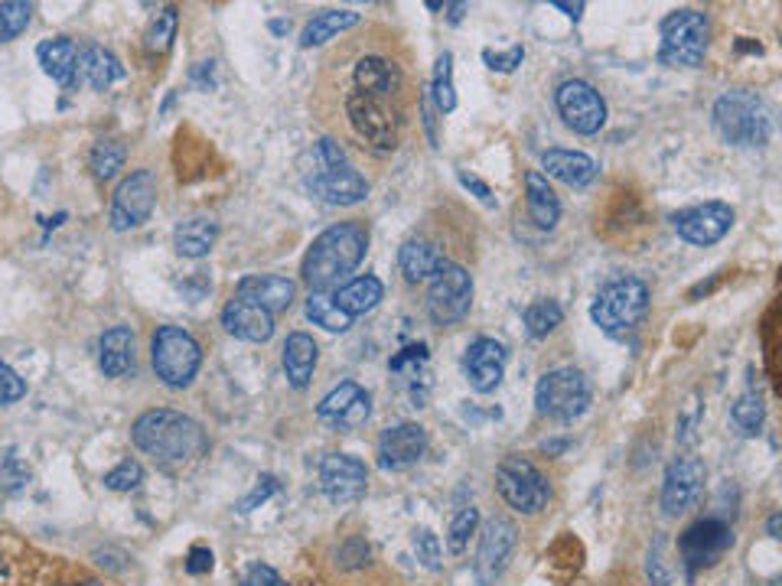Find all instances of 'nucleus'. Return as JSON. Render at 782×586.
I'll return each instance as SVG.
<instances>
[{"label": "nucleus", "instance_id": "bf43d9fd", "mask_svg": "<svg viewBox=\"0 0 782 586\" xmlns=\"http://www.w3.org/2000/svg\"><path fill=\"white\" fill-rule=\"evenodd\" d=\"M79 586H98V584H79Z\"/></svg>", "mask_w": 782, "mask_h": 586}, {"label": "nucleus", "instance_id": "2f4dec72", "mask_svg": "<svg viewBox=\"0 0 782 586\" xmlns=\"http://www.w3.org/2000/svg\"><path fill=\"white\" fill-rule=\"evenodd\" d=\"M216 238H219V226L212 219H189V222H180L174 231V248H177V255L196 261L216 248Z\"/></svg>", "mask_w": 782, "mask_h": 586}, {"label": "nucleus", "instance_id": "a211bd4d", "mask_svg": "<svg viewBox=\"0 0 782 586\" xmlns=\"http://www.w3.org/2000/svg\"><path fill=\"white\" fill-rule=\"evenodd\" d=\"M506 361V346L496 342V339H489V336H483V339L469 342V349H466V356H463V375H466V381H469L473 391L489 395V391H496V388L503 385Z\"/></svg>", "mask_w": 782, "mask_h": 586}, {"label": "nucleus", "instance_id": "c756f323", "mask_svg": "<svg viewBox=\"0 0 782 586\" xmlns=\"http://www.w3.org/2000/svg\"><path fill=\"white\" fill-rule=\"evenodd\" d=\"M382 294H385L382 280L372 277V274H363V277H353L349 284L336 287V290H333V300H336V307H339L343 314H349L356 319V316L375 310L378 300H382Z\"/></svg>", "mask_w": 782, "mask_h": 586}, {"label": "nucleus", "instance_id": "cd10ccee", "mask_svg": "<svg viewBox=\"0 0 782 586\" xmlns=\"http://www.w3.org/2000/svg\"><path fill=\"white\" fill-rule=\"evenodd\" d=\"M525 202H528V219L532 226L542 228V231H552L561 219V202L554 196V189L548 186V177L538 173V170H528L525 173Z\"/></svg>", "mask_w": 782, "mask_h": 586}, {"label": "nucleus", "instance_id": "c03bdc74", "mask_svg": "<svg viewBox=\"0 0 782 586\" xmlns=\"http://www.w3.org/2000/svg\"><path fill=\"white\" fill-rule=\"evenodd\" d=\"M140 483H143V466L135 463V459H125L121 466H115V469L105 476V486H108L111 493H131V489H138Z\"/></svg>", "mask_w": 782, "mask_h": 586}, {"label": "nucleus", "instance_id": "423d86ee", "mask_svg": "<svg viewBox=\"0 0 782 586\" xmlns=\"http://www.w3.org/2000/svg\"><path fill=\"white\" fill-rule=\"evenodd\" d=\"M150 359L167 388H186L202 365V349L184 326H160L150 342Z\"/></svg>", "mask_w": 782, "mask_h": 586}, {"label": "nucleus", "instance_id": "f3484780", "mask_svg": "<svg viewBox=\"0 0 782 586\" xmlns=\"http://www.w3.org/2000/svg\"><path fill=\"white\" fill-rule=\"evenodd\" d=\"M734 209L727 202H701V206H691L685 212H679L672 222L689 245L707 248V245H717L734 228Z\"/></svg>", "mask_w": 782, "mask_h": 586}, {"label": "nucleus", "instance_id": "de8ad7c7", "mask_svg": "<svg viewBox=\"0 0 782 586\" xmlns=\"http://www.w3.org/2000/svg\"><path fill=\"white\" fill-rule=\"evenodd\" d=\"M23 395H27V381L7 361H0V405H13Z\"/></svg>", "mask_w": 782, "mask_h": 586}, {"label": "nucleus", "instance_id": "a18cd8bd", "mask_svg": "<svg viewBox=\"0 0 782 586\" xmlns=\"http://www.w3.org/2000/svg\"><path fill=\"white\" fill-rule=\"evenodd\" d=\"M525 59V49L522 46H508V49H483V62L493 69V72H515Z\"/></svg>", "mask_w": 782, "mask_h": 586}, {"label": "nucleus", "instance_id": "6e6552de", "mask_svg": "<svg viewBox=\"0 0 782 586\" xmlns=\"http://www.w3.org/2000/svg\"><path fill=\"white\" fill-rule=\"evenodd\" d=\"M496 489L506 498L508 508H515L518 515H538L552 498L548 479L525 456H506L496 466Z\"/></svg>", "mask_w": 782, "mask_h": 586}, {"label": "nucleus", "instance_id": "f257e3e1", "mask_svg": "<svg viewBox=\"0 0 782 586\" xmlns=\"http://www.w3.org/2000/svg\"><path fill=\"white\" fill-rule=\"evenodd\" d=\"M368 248V228L363 222H339L329 226L314 238V245L307 248L304 258V284L310 287V294H333L346 274H353Z\"/></svg>", "mask_w": 782, "mask_h": 586}, {"label": "nucleus", "instance_id": "1a4fd4ad", "mask_svg": "<svg viewBox=\"0 0 782 586\" xmlns=\"http://www.w3.org/2000/svg\"><path fill=\"white\" fill-rule=\"evenodd\" d=\"M473 304V277L461 265L444 261L427 287V316L434 326H454L469 314Z\"/></svg>", "mask_w": 782, "mask_h": 586}, {"label": "nucleus", "instance_id": "6ab92c4d", "mask_svg": "<svg viewBox=\"0 0 782 586\" xmlns=\"http://www.w3.org/2000/svg\"><path fill=\"white\" fill-rule=\"evenodd\" d=\"M424 453H427V430L412 420L395 424V427L382 430V437H378V466L388 473H402V469L415 466Z\"/></svg>", "mask_w": 782, "mask_h": 586}, {"label": "nucleus", "instance_id": "e433bc0d", "mask_svg": "<svg viewBox=\"0 0 782 586\" xmlns=\"http://www.w3.org/2000/svg\"><path fill=\"white\" fill-rule=\"evenodd\" d=\"M307 319L323 326L326 332H346L353 326V316L343 314L333 300V294H310L307 297Z\"/></svg>", "mask_w": 782, "mask_h": 586}, {"label": "nucleus", "instance_id": "c9c22d12", "mask_svg": "<svg viewBox=\"0 0 782 586\" xmlns=\"http://www.w3.org/2000/svg\"><path fill=\"white\" fill-rule=\"evenodd\" d=\"M561 319H564V310H561V304L552 300V297L532 300V304L525 307V314H522V322H525V329H528L532 339H545L548 332H554V329L561 326Z\"/></svg>", "mask_w": 782, "mask_h": 586}, {"label": "nucleus", "instance_id": "ddd939ff", "mask_svg": "<svg viewBox=\"0 0 782 586\" xmlns=\"http://www.w3.org/2000/svg\"><path fill=\"white\" fill-rule=\"evenodd\" d=\"M731 544H734V532H731L727 522H721V518H701L679 538V554H682V564L689 570H701V567L717 564L727 554Z\"/></svg>", "mask_w": 782, "mask_h": 586}, {"label": "nucleus", "instance_id": "5701e85b", "mask_svg": "<svg viewBox=\"0 0 782 586\" xmlns=\"http://www.w3.org/2000/svg\"><path fill=\"white\" fill-rule=\"evenodd\" d=\"M222 326L229 329L235 339L241 342H268L275 336V316L265 314L261 307L241 300V297H231L222 310Z\"/></svg>", "mask_w": 782, "mask_h": 586}, {"label": "nucleus", "instance_id": "0eeeda50", "mask_svg": "<svg viewBox=\"0 0 782 586\" xmlns=\"http://www.w3.org/2000/svg\"><path fill=\"white\" fill-rule=\"evenodd\" d=\"M591 405V381L581 368H554L545 371L538 388H535V407L538 414L571 424L574 417H581Z\"/></svg>", "mask_w": 782, "mask_h": 586}, {"label": "nucleus", "instance_id": "37998d69", "mask_svg": "<svg viewBox=\"0 0 782 586\" xmlns=\"http://www.w3.org/2000/svg\"><path fill=\"white\" fill-rule=\"evenodd\" d=\"M476 525H479V508L463 505L461 511L454 515V522H451V532H447V547H451V554H463V550H466L469 535H476Z\"/></svg>", "mask_w": 782, "mask_h": 586}, {"label": "nucleus", "instance_id": "4468645a", "mask_svg": "<svg viewBox=\"0 0 782 586\" xmlns=\"http://www.w3.org/2000/svg\"><path fill=\"white\" fill-rule=\"evenodd\" d=\"M366 463L349 453H329L320 463V489L333 505H353L366 496Z\"/></svg>", "mask_w": 782, "mask_h": 586}, {"label": "nucleus", "instance_id": "aec40b11", "mask_svg": "<svg viewBox=\"0 0 782 586\" xmlns=\"http://www.w3.org/2000/svg\"><path fill=\"white\" fill-rule=\"evenodd\" d=\"M317 414H320L323 424H329V427H336V430H356V427L366 424L368 414H372V398H368V391L363 385L343 381V385H336V388L323 398Z\"/></svg>", "mask_w": 782, "mask_h": 586}, {"label": "nucleus", "instance_id": "4c0bfd02", "mask_svg": "<svg viewBox=\"0 0 782 586\" xmlns=\"http://www.w3.org/2000/svg\"><path fill=\"white\" fill-rule=\"evenodd\" d=\"M434 105L441 115H451L457 108V89H454V52H441L437 56V66H434Z\"/></svg>", "mask_w": 782, "mask_h": 586}, {"label": "nucleus", "instance_id": "f704fd0d", "mask_svg": "<svg viewBox=\"0 0 782 586\" xmlns=\"http://www.w3.org/2000/svg\"><path fill=\"white\" fill-rule=\"evenodd\" d=\"M388 368H392V375L395 378H402L408 388H412V398L417 401V407H420V395H417V381L427 375V346L424 342H417V346H408V349H402L395 359L388 361Z\"/></svg>", "mask_w": 782, "mask_h": 586}, {"label": "nucleus", "instance_id": "412c9836", "mask_svg": "<svg viewBox=\"0 0 782 586\" xmlns=\"http://www.w3.org/2000/svg\"><path fill=\"white\" fill-rule=\"evenodd\" d=\"M310 189L329 206H356L368 196V182L363 173H356L349 163L343 167H326L310 177Z\"/></svg>", "mask_w": 782, "mask_h": 586}, {"label": "nucleus", "instance_id": "f8f14e48", "mask_svg": "<svg viewBox=\"0 0 782 586\" xmlns=\"http://www.w3.org/2000/svg\"><path fill=\"white\" fill-rule=\"evenodd\" d=\"M154 206H157V177L150 170H135L111 196V212H108L111 228L128 231V228L143 226Z\"/></svg>", "mask_w": 782, "mask_h": 586}, {"label": "nucleus", "instance_id": "09e8293b", "mask_svg": "<svg viewBox=\"0 0 782 586\" xmlns=\"http://www.w3.org/2000/svg\"><path fill=\"white\" fill-rule=\"evenodd\" d=\"M275 493H277L275 476H261V479H258V486L238 501V511H245V515H248V511H255L258 505H265V501L275 496Z\"/></svg>", "mask_w": 782, "mask_h": 586}, {"label": "nucleus", "instance_id": "39448f33", "mask_svg": "<svg viewBox=\"0 0 782 586\" xmlns=\"http://www.w3.org/2000/svg\"><path fill=\"white\" fill-rule=\"evenodd\" d=\"M649 310V287L640 277H616L600 287V294L591 304V319L603 332L620 336L630 332L643 322Z\"/></svg>", "mask_w": 782, "mask_h": 586}, {"label": "nucleus", "instance_id": "3c124183", "mask_svg": "<svg viewBox=\"0 0 782 586\" xmlns=\"http://www.w3.org/2000/svg\"><path fill=\"white\" fill-rule=\"evenodd\" d=\"M212 570V550L209 547H192L189 557H186V574L199 577V574H209Z\"/></svg>", "mask_w": 782, "mask_h": 586}, {"label": "nucleus", "instance_id": "13d9d810", "mask_svg": "<svg viewBox=\"0 0 782 586\" xmlns=\"http://www.w3.org/2000/svg\"><path fill=\"white\" fill-rule=\"evenodd\" d=\"M766 532H770V538H782V515L776 511V515H770V522H766Z\"/></svg>", "mask_w": 782, "mask_h": 586}, {"label": "nucleus", "instance_id": "ea45409f", "mask_svg": "<svg viewBox=\"0 0 782 586\" xmlns=\"http://www.w3.org/2000/svg\"><path fill=\"white\" fill-rule=\"evenodd\" d=\"M125 160H128L125 143H118V140H98L92 147V157H89L95 180L108 182L111 177H118V170L125 167Z\"/></svg>", "mask_w": 782, "mask_h": 586}, {"label": "nucleus", "instance_id": "473e14b6", "mask_svg": "<svg viewBox=\"0 0 782 586\" xmlns=\"http://www.w3.org/2000/svg\"><path fill=\"white\" fill-rule=\"evenodd\" d=\"M359 23V13L356 10H323V13H317L307 27H304V33H300V46H323L326 40H333L336 33H346V30H353Z\"/></svg>", "mask_w": 782, "mask_h": 586}, {"label": "nucleus", "instance_id": "f03ea898", "mask_svg": "<svg viewBox=\"0 0 782 586\" xmlns=\"http://www.w3.org/2000/svg\"><path fill=\"white\" fill-rule=\"evenodd\" d=\"M131 440L140 453L154 456L164 466L192 463L209 447L202 427L192 417H186L180 410H170V407L143 410L131 427Z\"/></svg>", "mask_w": 782, "mask_h": 586}, {"label": "nucleus", "instance_id": "c85d7f7f", "mask_svg": "<svg viewBox=\"0 0 782 586\" xmlns=\"http://www.w3.org/2000/svg\"><path fill=\"white\" fill-rule=\"evenodd\" d=\"M317 342L307 332H290L284 342V371L294 388H307L317 368Z\"/></svg>", "mask_w": 782, "mask_h": 586}, {"label": "nucleus", "instance_id": "9b49d317", "mask_svg": "<svg viewBox=\"0 0 782 586\" xmlns=\"http://www.w3.org/2000/svg\"><path fill=\"white\" fill-rule=\"evenodd\" d=\"M346 115H349V125L356 128V135L363 137L372 150L388 153V150L398 147V121H395V115L385 108L382 98L366 95V91H349V98H346Z\"/></svg>", "mask_w": 782, "mask_h": 586}, {"label": "nucleus", "instance_id": "9d476101", "mask_svg": "<svg viewBox=\"0 0 782 586\" xmlns=\"http://www.w3.org/2000/svg\"><path fill=\"white\" fill-rule=\"evenodd\" d=\"M554 105H557V115L564 118V125L574 131V135L594 137L603 131L606 125V101L600 98V91L584 82V79H567L561 82L554 91Z\"/></svg>", "mask_w": 782, "mask_h": 586}, {"label": "nucleus", "instance_id": "603ef678", "mask_svg": "<svg viewBox=\"0 0 782 586\" xmlns=\"http://www.w3.org/2000/svg\"><path fill=\"white\" fill-rule=\"evenodd\" d=\"M461 182L466 186V189H469V192H473V196H476V199H479V202H483V206H489V209L496 206V199H493V189L479 180V177H473V173H463L461 170Z\"/></svg>", "mask_w": 782, "mask_h": 586}, {"label": "nucleus", "instance_id": "2eb2a0df", "mask_svg": "<svg viewBox=\"0 0 782 586\" xmlns=\"http://www.w3.org/2000/svg\"><path fill=\"white\" fill-rule=\"evenodd\" d=\"M515 544H518V532H515V525L506 522V518H489V522L483 525L476 564H473L479 586H493L503 577L506 564L512 560Z\"/></svg>", "mask_w": 782, "mask_h": 586}, {"label": "nucleus", "instance_id": "7ed1b4c3", "mask_svg": "<svg viewBox=\"0 0 782 586\" xmlns=\"http://www.w3.org/2000/svg\"><path fill=\"white\" fill-rule=\"evenodd\" d=\"M714 128L731 147H763L773 135V115L766 101L750 89L724 91L714 101Z\"/></svg>", "mask_w": 782, "mask_h": 586}, {"label": "nucleus", "instance_id": "a19ab883", "mask_svg": "<svg viewBox=\"0 0 782 586\" xmlns=\"http://www.w3.org/2000/svg\"><path fill=\"white\" fill-rule=\"evenodd\" d=\"M177 27H180V17H177V10L174 7H167V10H160L157 17H154V23H150V30H147V52L150 56H164L170 46H174V40H177Z\"/></svg>", "mask_w": 782, "mask_h": 586}, {"label": "nucleus", "instance_id": "49530a36", "mask_svg": "<svg viewBox=\"0 0 782 586\" xmlns=\"http://www.w3.org/2000/svg\"><path fill=\"white\" fill-rule=\"evenodd\" d=\"M415 554L427 570H441V542L434 532H427V528L415 532Z\"/></svg>", "mask_w": 782, "mask_h": 586}, {"label": "nucleus", "instance_id": "72a5a7b5", "mask_svg": "<svg viewBox=\"0 0 782 586\" xmlns=\"http://www.w3.org/2000/svg\"><path fill=\"white\" fill-rule=\"evenodd\" d=\"M392 86H395V69H392L388 59H382V56H363V59L356 62V91H366V95L382 98V95L392 91Z\"/></svg>", "mask_w": 782, "mask_h": 586}, {"label": "nucleus", "instance_id": "4be33fe9", "mask_svg": "<svg viewBox=\"0 0 782 586\" xmlns=\"http://www.w3.org/2000/svg\"><path fill=\"white\" fill-rule=\"evenodd\" d=\"M238 297L275 316L284 314L294 304L297 284L290 277H280V274H251V277L238 280Z\"/></svg>", "mask_w": 782, "mask_h": 586}, {"label": "nucleus", "instance_id": "a878e982", "mask_svg": "<svg viewBox=\"0 0 782 586\" xmlns=\"http://www.w3.org/2000/svg\"><path fill=\"white\" fill-rule=\"evenodd\" d=\"M98 365L108 378H125L135 371V332L128 326H111L98 342Z\"/></svg>", "mask_w": 782, "mask_h": 586}, {"label": "nucleus", "instance_id": "b1692460", "mask_svg": "<svg viewBox=\"0 0 782 586\" xmlns=\"http://www.w3.org/2000/svg\"><path fill=\"white\" fill-rule=\"evenodd\" d=\"M542 167L548 170V177L561 180L571 189H584L597 180V160H591L581 150H564V147H552L542 153Z\"/></svg>", "mask_w": 782, "mask_h": 586}, {"label": "nucleus", "instance_id": "864d4df0", "mask_svg": "<svg viewBox=\"0 0 782 586\" xmlns=\"http://www.w3.org/2000/svg\"><path fill=\"white\" fill-rule=\"evenodd\" d=\"M649 577L655 586H669V574L662 570V542H655V547L649 550Z\"/></svg>", "mask_w": 782, "mask_h": 586}, {"label": "nucleus", "instance_id": "5fc2aeb1", "mask_svg": "<svg viewBox=\"0 0 782 586\" xmlns=\"http://www.w3.org/2000/svg\"><path fill=\"white\" fill-rule=\"evenodd\" d=\"M420 111H424V128L430 135V143L437 147V118H434V108H430V95H420Z\"/></svg>", "mask_w": 782, "mask_h": 586}, {"label": "nucleus", "instance_id": "79ce46f5", "mask_svg": "<svg viewBox=\"0 0 782 586\" xmlns=\"http://www.w3.org/2000/svg\"><path fill=\"white\" fill-rule=\"evenodd\" d=\"M30 13H33V7L23 3V0H7V3H0V43L17 40V37L30 27Z\"/></svg>", "mask_w": 782, "mask_h": 586}, {"label": "nucleus", "instance_id": "8fccbe9b", "mask_svg": "<svg viewBox=\"0 0 782 586\" xmlns=\"http://www.w3.org/2000/svg\"><path fill=\"white\" fill-rule=\"evenodd\" d=\"M241 586H287V584H284V577L277 574L275 567H268V564H251V567H248V574H245V580H241Z\"/></svg>", "mask_w": 782, "mask_h": 586}, {"label": "nucleus", "instance_id": "20e7f679", "mask_svg": "<svg viewBox=\"0 0 782 586\" xmlns=\"http://www.w3.org/2000/svg\"><path fill=\"white\" fill-rule=\"evenodd\" d=\"M659 62L669 69H697L711 43V20L701 10H672L659 27Z\"/></svg>", "mask_w": 782, "mask_h": 586}, {"label": "nucleus", "instance_id": "bb28decb", "mask_svg": "<svg viewBox=\"0 0 782 586\" xmlns=\"http://www.w3.org/2000/svg\"><path fill=\"white\" fill-rule=\"evenodd\" d=\"M40 56V66L52 82H59L62 89L76 86V72H79V46L72 43L69 37H56L47 40L37 49Z\"/></svg>", "mask_w": 782, "mask_h": 586}, {"label": "nucleus", "instance_id": "7c9ffc66", "mask_svg": "<svg viewBox=\"0 0 782 586\" xmlns=\"http://www.w3.org/2000/svg\"><path fill=\"white\" fill-rule=\"evenodd\" d=\"M398 265H402V274L417 284V280H430L434 274L441 271L444 265V255L437 245H430L427 238H408L398 251Z\"/></svg>", "mask_w": 782, "mask_h": 586}, {"label": "nucleus", "instance_id": "393cba45", "mask_svg": "<svg viewBox=\"0 0 782 586\" xmlns=\"http://www.w3.org/2000/svg\"><path fill=\"white\" fill-rule=\"evenodd\" d=\"M121 79H125V66H121V59H118L111 49L92 43L79 52L76 82H86V86H92L95 91H108L115 82H121Z\"/></svg>", "mask_w": 782, "mask_h": 586}, {"label": "nucleus", "instance_id": "4d7b16f0", "mask_svg": "<svg viewBox=\"0 0 782 586\" xmlns=\"http://www.w3.org/2000/svg\"><path fill=\"white\" fill-rule=\"evenodd\" d=\"M444 10H447V20H451V23H461L463 13H466L469 7H466V3H444Z\"/></svg>", "mask_w": 782, "mask_h": 586}, {"label": "nucleus", "instance_id": "dca6fc26", "mask_svg": "<svg viewBox=\"0 0 782 586\" xmlns=\"http://www.w3.org/2000/svg\"><path fill=\"white\" fill-rule=\"evenodd\" d=\"M704 479H707V469L697 456H679L669 473H665V483H662V508L665 515L679 518L685 515L689 508L697 505L701 489H704Z\"/></svg>", "mask_w": 782, "mask_h": 586}, {"label": "nucleus", "instance_id": "6e6d98bb", "mask_svg": "<svg viewBox=\"0 0 782 586\" xmlns=\"http://www.w3.org/2000/svg\"><path fill=\"white\" fill-rule=\"evenodd\" d=\"M554 7H557V10H564L571 20H581V17H584V3H564V0H554Z\"/></svg>", "mask_w": 782, "mask_h": 586}, {"label": "nucleus", "instance_id": "58836bf2", "mask_svg": "<svg viewBox=\"0 0 782 586\" xmlns=\"http://www.w3.org/2000/svg\"><path fill=\"white\" fill-rule=\"evenodd\" d=\"M731 420H734V427L743 437L760 434V427H763V420H766V405H763V398H760L756 391H743L734 401V407H731Z\"/></svg>", "mask_w": 782, "mask_h": 586}]
</instances>
